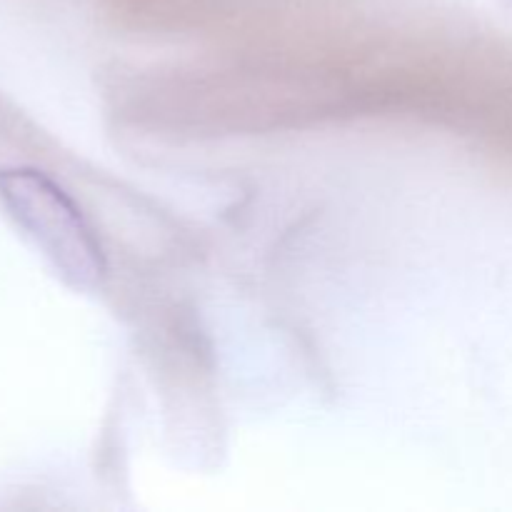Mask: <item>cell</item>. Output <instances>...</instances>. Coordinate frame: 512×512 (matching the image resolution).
Masks as SVG:
<instances>
[{
    "instance_id": "1",
    "label": "cell",
    "mask_w": 512,
    "mask_h": 512,
    "mask_svg": "<svg viewBox=\"0 0 512 512\" xmlns=\"http://www.w3.org/2000/svg\"><path fill=\"white\" fill-rule=\"evenodd\" d=\"M0 200L65 283L78 290L103 285V248L58 183L33 168L0 170Z\"/></svg>"
}]
</instances>
